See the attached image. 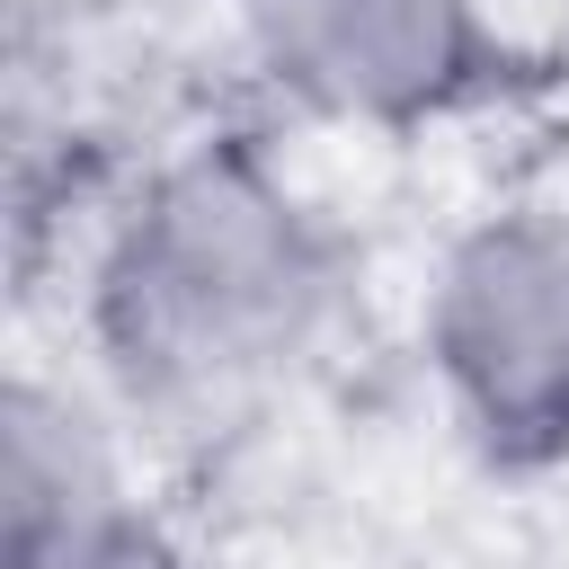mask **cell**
<instances>
[{
    "label": "cell",
    "instance_id": "1",
    "mask_svg": "<svg viewBox=\"0 0 569 569\" xmlns=\"http://www.w3.org/2000/svg\"><path fill=\"white\" fill-rule=\"evenodd\" d=\"M338 267L311 204L249 142H187L133 178L89 249V338L107 382L178 427H204L284 382Z\"/></svg>",
    "mask_w": 569,
    "mask_h": 569
},
{
    "label": "cell",
    "instance_id": "4",
    "mask_svg": "<svg viewBox=\"0 0 569 569\" xmlns=\"http://www.w3.org/2000/svg\"><path fill=\"white\" fill-rule=\"evenodd\" d=\"M0 569H187V551L142 507V489H107L89 507L0 525Z\"/></svg>",
    "mask_w": 569,
    "mask_h": 569
},
{
    "label": "cell",
    "instance_id": "2",
    "mask_svg": "<svg viewBox=\"0 0 569 569\" xmlns=\"http://www.w3.org/2000/svg\"><path fill=\"white\" fill-rule=\"evenodd\" d=\"M418 347L480 462H569V204L480 213L427 276Z\"/></svg>",
    "mask_w": 569,
    "mask_h": 569
},
{
    "label": "cell",
    "instance_id": "3",
    "mask_svg": "<svg viewBox=\"0 0 569 569\" xmlns=\"http://www.w3.org/2000/svg\"><path fill=\"white\" fill-rule=\"evenodd\" d=\"M240 36L267 89L365 133L436 124L507 62L498 0H240Z\"/></svg>",
    "mask_w": 569,
    "mask_h": 569
}]
</instances>
